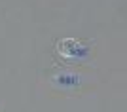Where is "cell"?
<instances>
[{
    "mask_svg": "<svg viewBox=\"0 0 127 112\" xmlns=\"http://www.w3.org/2000/svg\"><path fill=\"white\" fill-rule=\"evenodd\" d=\"M57 49L59 53L63 55L64 59H78L84 55V48H82V44L72 40V38H63V40H59L57 42Z\"/></svg>",
    "mask_w": 127,
    "mask_h": 112,
    "instance_id": "6da1fadb",
    "label": "cell"
},
{
    "mask_svg": "<svg viewBox=\"0 0 127 112\" xmlns=\"http://www.w3.org/2000/svg\"><path fill=\"white\" fill-rule=\"evenodd\" d=\"M53 84H59V87H76L80 82V76L78 74H72V72H59V76H53L51 78Z\"/></svg>",
    "mask_w": 127,
    "mask_h": 112,
    "instance_id": "7a4b0ae2",
    "label": "cell"
}]
</instances>
